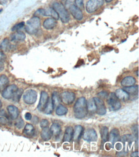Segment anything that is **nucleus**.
I'll list each match as a JSON object with an SVG mask.
<instances>
[{
	"mask_svg": "<svg viewBox=\"0 0 139 157\" xmlns=\"http://www.w3.org/2000/svg\"><path fill=\"white\" fill-rule=\"evenodd\" d=\"M87 101L85 97H80L77 100L74 106V115L77 119H83L87 115Z\"/></svg>",
	"mask_w": 139,
	"mask_h": 157,
	"instance_id": "1",
	"label": "nucleus"
},
{
	"mask_svg": "<svg viewBox=\"0 0 139 157\" xmlns=\"http://www.w3.org/2000/svg\"><path fill=\"white\" fill-rule=\"evenodd\" d=\"M53 9L57 12L62 23H66L69 21L70 16L69 12L62 3L58 2H54L53 4Z\"/></svg>",
	"mask_w": 139,
	"mask_h": 157,
	"instance_id": "2",
	"label": "nucleus"
},
{
	"mask_svg": "<svg viewBox=\"0 0 139 157\" xmlns=\"http://www.w3.org/2000/svg\"><path fill=\"white\" fill-rule=\"evenodd\" d=\"M41 27V19L38 17L34 16L26 23L25 30L29 34H35Z\"/></svg>",
	"mask_w": 139,
	"mask_h": 157,
	"instance_id": "3",
	"label": "nucleus"
},
{
	"mask_svg": "<svg viewBox=\"0 0 139 157\" xmlns=\"http://www.w3.org/2000/svg\"><path fill=\"white\" fill-rule=\"evenodd\" d=\"M104 0H89L86 4V10L89 14L96 12L104 5Z\"/></svg>",
	"mask_w": 139,
	"mask_h": 157,
	"instance_id": "4",
	"label": "nucleus"
},
{
	"mask_svg": "<svg viewBox=\"0 0 139 157\" xmlns=\"http://www.w3.org/2000/svg\"><path fill=\"white\" fill-rule=\"evenodd\" d=\"M107 103L110 107V109L112 111L118 110L121 108V102L116 97L114 93H112L107 97Z\"/></svg>",
	"mask_w": 139,
	"mask_h": 157,
	"instance_id": "5",
	"label": "nucleus"
},
{
	"mask_svg": "<svg viewBox=\"0 0 139 157\" xmlns=\"http://www.w3.org/2000/svg\"><path fill=\"white\" fill-rule=\"evenodd\" d=\"M37 99V93L34 90H28L23 95V101L27 104H34Z\"/></svg>",
	"mask_w": 139,
	"mask_h": 157,
	"instance_id": "6",
	"label": "nucleus"
},
{
	"mask_svg": "<svg viewBox=\"0 0 139 157\" xmlns=\"http://www.w3.org/2000/svg\"><path fill=\"white\" fill-rule=\"evenodd\" d=\"M60 97L63 103L69 105L74 102L75 99V94L72 92H70V91H64L60 95Z\"/></svg>",
	"mask_w": 139,
	"mask_h": 157,
	"instance_id": "7",
	"label": "nucleus"
},
{
	"mask_svg": "<svg viewBox=\"0 0 139 157\" xmlns=\"http://www.w3.org/2000/svg\"><path fill=\"white\" fill-rule=\"evenodd\" d=\"M17 88V86L15 84H12L9 86H6L2 91V97L6 99H12Z\"/></svg>",
	"mask_w": 139,
	"mask_h": 157,
	"instance_id": "8",
	"label": "nucleus"
},
{
	"mask_svg": "<svg viewBox=\"0 0 139 157\" xmlns=\"http://www.w3.org/2000/svg\"><path fill=\"white\" fill-rule=\"evenodd\" d=\"M96 105V112L100 115H104L107 113V109L104 105V101L99 97L94 98Z\"/></svg>",
	"mask_w": 139,
	"mask_h": 157,
	"instance_id": "9",
	"label": "nucleus"
},
{
	"mask_svg": "<svg viewBox=\"0 0 139 157\" xmlns=\"http://www.w3.org/2000/svg\"><path fill=\"white\" fill-rule=\"evenodd\" d=\"M83 139L87 142H94L97 139V135L94 129H89L83 133Z\"/></svg>",
	"mask_w": 139,
	"mask_h": 157,
	"instance_id": "10",
	"label": "nucleus"
},
{
	"mask_svg": "<svg viewBox=\"0 0 139 157\" xmlns=\"http://www.w3.org/2000/svg\"><path fill=\"white\" fill-rule=\"evenodd\" d=\"M69 11L72 16H73L76 20L80 21L83 19V15L81 9L78 8L75 5H71L69 7Z\"/></svg>",
	"mask_w": 139,
	"mask_h": 157,
	"instance_id": "11",
	"label": "nucleus"
},
{
	"mask_svg": "<svg viewBox=\"0 0 139 157\" xmlns=\"http://www.w3.org/2000/svg\"><path fill=\"white\" fill-rule=\"evenodd\" d=\"M48 99L49 96L48 93H46V91H42L41 94V98H40V101L37 107L38 110H39L40 112H43L46 106V104L48 102Z\"/></svg>",
	"mask_w": 139,
	"mask_h": 157,
	"instance_id": "12",
	"label": "nucleus"
},
{
	"mask_svg": "<svg viewBox=\"0 0 139 157\" xmlns=\"http://www.w3.org/2000/svg\"><path fill=\"white\" fill-rule=\"evenodd\" d=\"M120 134H119V130L116 128L112 129L110 134H108V139L112 144H115L116 142L120 140Z\"/></svg>",
	"mask_w": 139,
	"mask_h": 157,
	"instance_id": "13",
	"label": "nucleus"
},
{
	"mask_svg": "<svg viewBox=\"0 0 139 157\" xmlns=\"http://www.w3.org/2000/svg\"><path fill=\"white\" fill-rule=\"evenodd\" d=\"M114 94L119 100L123 101H126L130 98V94H128L124 89H118Z\"/></svg>",
	"mask_w": 139,
	"mask_h": 157,
	"instance_id": "14",
	"label": "nucleus"
},
{
	"mask_svg": "<svg viewBox=\"0 0 139 157\" xmlns=\"http://www.w3.org/2000/svg\"><path fill=\"white\" fill-rule=\"evenodd\" d=\"M57 25V22L55 19L49 17L46 19L43 23V27L47 30H51L54 29Z\"/></svg>",
	"mask_w": 139,
	"mask_h": 157,
	"instance_id": "15",
	"label": "nucleus"
},
{
	"mask_svg": "<svg viewBox=\"0 0 139 157\" xmlns=\"http://www.w3.org/2000/svg\"><path fill=\"white\" fill-rule=\"evenodd\" d=\"M26 38V35L24 32L21 31H16L10 36L12 41H24Z\"/></svg>",
	"mask_w": 139,
	"mask_h": 157,
	"instance_id": "16",
	"label": "nucleus"
},
{
	"mask_svg": "<svg viewBox=\"0 0 139 157\" xmlns=\"http://www.w3.org/2000/svg\"><path fill=\"white\" fill-rule=\"evenodd\" d=\"M83 133V128L80 125H77L73 130V134H72V139L75 141H78L80 139Z\"/></svg>",
	"mask_w": 139,
	"mask_h": 157,
	"instance_id": "17",
	"label": "nucleus"
},
{
	"mask_svg": "<svg viewBox=\"0 0 139 157\" xmlns=\"http://www.w3.org/2000/svg\"><path fill=\"white\" fill-rule=\"evenodd\" d=\"M136 79L132 76H127L124 77L121 81V85L124 87H128L135 85Z\"/></svg>",
	"mask_w": 139,
	"mask_h": 157,
	"instance_id": "18",
	"label": "nucleus"
},
{
	"mask_svg": "<svg viewBox=\"0 0 139 157\" xmlns=\"http://www.w3.org/2000/svg\"><path fill=\"white\" fill-rule=\"evenodd\" d=\"M7 110L10 116L11 117L12 119H16L18 117L19 114V111L16 106L10 105L7 107Z\"/></svg>",
	"mask_w": 139,
	"mask_h": 157,
	"instance_id": "19",
	"label": "nucleus"
},
{
	"mask_svg": "<svg viewBox=\"0 0 139 157\" xmlns=\"http://www.w3.org/2000/svg\"><path fill=\"white\" fill-rule=\"evenodd\" d=\"M9 83V78L5 75H2L0 76V93L6 88Z\"/></svg>",
	"mask_w": 139,
	"mask_h": 157,
	"instance_id": "20",
	"label": "nucleus"
},
{
	"mask_svg": "<svg viewBox=\"0 0 139 157\" xmlns=\"http://www.w3.org/2000/svg\"><path fill=\"white\" fill-rule=\"evenodd\" d=\"M72 134H73V129L71 126L68 127L65 129L64 136V141L71 142V140L72 139Z\"/></svg>",
	"mask_w": 139,
	"mask_h": 157,
	"instance_id": "21",
	"label": "nucleus"
},
{
	"mask_svg": "<svg viewBox=\"0 0 139 157\" xmlns=\"http://www.w3.org/2000/svg\"><path fill=\"white\" fill-rule=\"evenodd\" d=\"M49 129L52 133V135H54L55 136H58L61 132V126L60 124L57 123L53 124Z\"/></svg>",
	"mask_w": 139,
	"mask_h": 157,
	"instance_id": "22",
	"label": "nucleus"
},
{
	"mask_svg": "<svg viewBox=\"0 0 139 157\" xmlns=\"http://www.w3.org/2000/svg\"><path fill=\"white\" fill-rule=\"evenodd\" d=\"M87 111L89 112H96V105L94 98H92V99H90L87 101Z\"/></svg>",
	"mask_w": 139,
	"mask_h": 157,
	"instance_id": "23",
	"label": "nucleus"
},
{
	"mask_svg": "<svg viewBox=\"0 0 139 157\" xmlns=\"http://www.w3.org/2000/svg\"><path fill=\"white\" fill-rule=\"evenodd\" d=\"M41 138L46 141V140H49V139H51V136H52V133L50 131V129L48 128V127L43 128V129L42 130L41 132Z\"/></svg>",
	"mask_w": 139,
	"mask_h": 157,
	"instance_id": "24",
	"label": "nucleus"
},
{
	"mask_svg": "<svg viewBox=\"0 0 139 157\" xmlns=\"http://www.w3.org/2000/svg\"><path fill=\"white\" fill-rule=\"evenodd\" d=\"M23 133L24 135L27 136H32L35 133V128L32 124H27L24 127V129L23 130Z\"/></svg>",
	"mask_w": 139,
	"mask_h": 157,
	"instance_id": "25",
	"label": "nucleus"
},
{
	"mask_svg": "<svg viewBox=\"0 0 139 157\" xmlns=\"http://www.w3.org/2000/svg\"><path fill=\"white\" fill-rule=\"evenodd\" d=\"M100 133L103 144L105 143L108 140V129L107 127L103 126L101 128Z\"/></svg>",
	"mask_w": 139,
	"mask_h": 157,
	"instance_id": "26",
	"label": "nucleus"
},
{
	"mask_svg": "<svg viewBox=\"0 0 139 157\" xmlns=\"http://www.w3.org/2000/svg\"><path fill=\"white\" fill-rule=\"evenodd\" d=\"M54 109V106H53V102H52V101H51V98L49 97L48 99V102L47 104H46V106L44 109V113L45 114H51L53 111Z\"/></svg>",
	"mask_w": 139,
	"mask_h": 157,
	"instance_id": "27",
	"label": "nucleus"
},
{
	"mask_svg": "<svg viewBox=\"0 0 139 157\" xmlns=\"http://www.w3.org/2000/svg\"><path fill=\"white\" fill-rule=\"evenodd\" d=\"M10 48V41L8 38H5L3 39V41L0 44V49L3 52H7Z\"/></svg>",
	"mask_w": 139,
	"mask_h": 157,
	"instance_id": "28",
	"label": "nucleus"
},
{
	"mask_svg": "<svg viewBox=\"0 0 139 157\" xmlns=\"http://www.w3.org/2000/svg\"><path fill=\"white\" fill-rule=\"evenodd\" d=\"M68 110L67 109V108H65L64 106L62 105V104H59L57 106V109H56V113L58 115L62 116V115H64L66 113H68Z\"/></svg>",
	"mask_w": 139,
	"mask_h": 157,
	"instance_id": "29",
	"label": "nucleus"
},
{
	"mask_svg": "<svg viewBox=\"0 0 139 157\" xmlns=\"http://www.w3.org/2000/svg\"><path fill=\"white\" fill-rule=\"evenodd\" d=\"M46 16H51L53 18L55 19L56 20H58L59 19V16L57 12L53 8H49L48 9L46 10Z\"/></svg>",
	"mask_w": 139,
	"mask_h": 157,
	"instance_id": "30",
	"label": "nucleus"
},
{
	"mask_svg": "<svg viewBox=\"0 0 139 157\" xmlns=\"http://www.w3.org/2000/svg\"><path fill=\"white\" fill-rule=\"evenodd\" d=\"M51 101L53 102V104L54 108H57L58 105H59V103L60 102V97L58 95L57 92H53V94H52V98H51Z\"/></svg>",
	"mask_w": 139,
	"mask_h": 157,
	"instance_id": "31",
	"label": "nucleus"
},
{
	"mask_svg": "<svg viewBox=\"0 0 139 157\" xmlns=\"http://www.w3.org/2000/svg\"><path fill=\"white\" fill-rule=\"evenodd\" d=\"M23 94V90L21 88H17V90H16L15 94H14V95H13L12 98V100L15 102H18L20 100V99H21Z\"/></svg>",
	"mask_w": 139,
	"mask_h": 157,
	"instance_id": "32",
	"label": "nucleus"
},
{
	"mask_svg": "<svg viewBox=\"0 0 139 157\" xmlns=\"http://www.w3.org/2000/svg\"><path fill=\"white\" fill-rule=\"evenodd\" d=\"M124 90L126 91L128 94H136L138 93V86H131L128 87H125Z\"/></svg>",
	"mask_w": 139,
	"mask_h": 157,
	"instance_id": "33",
	"label": "nucleus"
},
{
	"mask_svg": "<svg viewBox=\"0 0 139 157\" xmlns=\"http://www.w3.org/2000/svg\"><path fill=\"white\" fill-rule=\"evenodd\" d=\"M134 139H135L134 136L131 135H124L121 137V138H120V140L123 143H125L126 142H128L130 144V142L131 143L134 140Z\"/></svg>",
	"mask_w": 139,
	"mask_h": 157,
	"instance_id": "34",
	"label": "nucleus"
},
{
	"mask_svg": "<svg viewBox=\"0 0 139 157\" xmlns=\"http://www.w3.org/2000/svg\"><path fill=\"white\" fill-rule=\"evenodd\" d=\"M24 22H21L17 24H16V25H14L13 28L12 29V32H16V31H19L20 29H22L23 27H24Z\"/></svg>",
	"mask_w": 139,
	"mask_h": 157,
	"instance_id": "35",
	"label": "nucleus"
},
{
	"mask_svg": "<svg viewBox=\"0 0 139 157\" xmlns=\"http://www.w3.org/2000/svg\"><path fill=\"white\" fill-rule=\"evenodd\" d=\"M34 16H46V10L43 9H39L34 13Z\"/></svg>",
	"mask_w": 139,
	"mask_h": 157,
	"instance_id": "36",
	"label": "nucleus"
},
{
	"mask_svg": "<svg viewBox=\"0 0 139 157\" xmlns=\"http://www.w3.org/2000/svg\"><path fill=\"white\" fill-rule=\"evenodd\" d=\"M15 125H16V127L17 129H21V128H23L24 125V121L21 119V118H20V119H18L17 120V121L16 122Z\"/></svg>",
	"mask_w": 139,
	"mask_h": 157,
	"instance_id": "37",
	"label": "nucleus"
},
{
	"mask_svg": "<svg viewBox=\"0 0 139 157\" xmlns=\"http://www.w3.org/2000/svg\"><path fill=\"white\" fill-rule=\"evenodd\" d=\"M97 95L99 96V97L100 98V99H107V97L108 96V94L107 92V91H101V92H99Z\"/></svg>",
	"mask_w": 139,
	"mask_h": 157,
	"instance_id": "38",
	"label": "nucleus"
},
{
	"mask_svg": "<svg viewBox=\"0 0 139 157\" xmlns=\"http://www.w3.org/2000/svg\"><path fill=\"white\" fill-rule=\"evenodd\" d=\"M49 125V121L46 119H42L40 122V126L43 129L44 128L48 127Z\"/></svg>",
	"mask_w": 139,
	"mask_h": 157,
	"instance_id": "39",
	"label": "nucleus"
},
{
	"mask_svg": "<svg viewBox=\"0 0 139 157\" xmlns=\"http://www.w3.org/2000/svg\"><path fill=\"white\" fill-rule=\"evenodd\" d=\"M83 1L84 0H75V5L79 9L83 8L84 5Z\"/></svg>",
	"mask_w": 139,
	"mask_h": 157,
	"instance_id": "40",
	"label": "nucleus"
},
{
	"mask_svg": "<svg viewBox=\"0 0 139 157\" xmlns=\"http://www.w3.org/2000/svg\"><path fill=\"white\" fill-rule=\"evenodd\" d=\"M8 123V119L5 116H1L0 117V124H3L5 125Z\"/></svg>",
	"mask_w": 139,
	"mask_h": 157,
	"instance_id": "41",
	"label": "nucleus"
},
{
	"mask_svg": "<svg viewBox=\"0 0 139 157\" xmlns=\"http://www.w3.org/2000/svg\"><path fill=\"white\" fill-rule=\"evenodd\" d=\"M6 56L5 53L2 51H0V62L3 63L6 60Z\"/></svg>",
	"mask_w": 139,
	"mask_h": 157,
	"instance_id": "42",
	"label": "nucleus"
},
{
	"mask_svg": "<svg viewBox=\"0 0 139 157\" xmlns=\"http://www.w3.org/2000/svg\"><path fill=\"white\" fill-rule=\"evenodd\" d=\"M122 148H123V145L121 143L117 142L115 144V149L117 150V151H121Z\"/></svg>",
	"mask_w": 139,
	"mask_h": 157,
	"instance_id": "43",
	"label": "nucleus"
},
{
	"mask_svg": "<svg viewBox=\"0 0 139 157\" xmlns=\"http://www.w3.org/2000/svg\"><path fill=\"white\" fill-rule=\"evenodd\" d=\"M25 119L27 120V121H30V120H31V119H32V116H31V113H26V114H25Z\"/></svg>",
	"mask_w": 139,
	"mask_h": 157,
	"instance_id": "44",
	"label": "nucleus"
},
{
	"mask_svg": "<svg viewBox=\"0 0 139 157\" xmlns=\"http://www.w3.org/2000/svg\"><path fill=\"white\" fill-rule=\"evenodd\" d=\"M113 147H114L113 144H110V143H107L105 144V149L107 150H110V149L113 148Z\"/></svg>",
	"mask_w": 139,
	"mask_h": 157,
	"instance_id": "45",
	"label": "nucleus"
},
{
	"mask_svg": "<svg viewBox=\"0 0 139 157\" xmlns=\"http://www.w3.org/2000/svg\"><path fill=\"white\" fill-rule=\"evenodd\" d=\"M127 155V153L125 151H120L117 153V156H126Z\"/></svg>",
	"mask_w": 139,
	"mask_h": 157,
	"instance_id": "46",
	"label": "nucleus"
},
{
	"mask_svg": "<svg viewBox=\"0 0 139 157\" xmlns=\"http://www.w3.org/2000/svg\"><path fill=\"white\" fill-rule=\"evenodd\" d=\"M32 122L34 123V124H38V117H37V116H34V119H33V120H32Z\"/></svg>",
	"mask_w": 139,
	"mask_h": 157,
	"instance_id": "47",
	"label": "nucleus"
},
{
	"mask_svg": "<svg viewBox=\"0 0 139 157\" xmlns=\"http://www.w3.org/2000/svg\"><path fill=\"white\" fill-rule=\"evenodd\" d=\"M131 156H132V157H138V152L135 151V152L133 153L131 155Z\"/></svg>",
	"mask_w": 139,
	"mask_h": 157,
	"instance_id": "48",
	"label": "nucleus"
},
{
	"mask_svg": "<svg viewBox=\"0 0 139 157\" xmlns=\"http://www.w3.org/2000/svg\"><path fill=\"white\" fill-rule=\"evenodd\" d=\"M4 69V64L3 63L0 62V71H2Z\"/></svg>",
	"mask_w": 139,
	"mask_h": 157,
	"instance_id": "49",
	"label": "nucleus"
},
{
	"mask_svg": "<svg viewBox=\"0 0 139 157\" xmlns=\"http://www.w3.org/2000/svg\"><path fill=\"white\" fill-rule=\"evenodd\" d=\"M7 2H8V0H0V3H1L2 5H5L7 3Z\"/></svg>",
	"mask_w": 139,
	"mask_h": 157,
	"instance_id": "50",
	"label": "nucleus"
},
{
	"mask_svg": "<svg viewBox=\"0 0 139 157\" xmlns=\"http://www.w3.org/2000/svg\"><path fill=\"white\" fill-rule=\"evenodd\" d=\"M112 1H113V0H105V2H107V3H110V2H112Z\"/></svg>",
	"mask_w": 139,
	"mask_h": 157,
	"instance_id": "51",
	"label": "nucleus"
},
{
	"mask_svg": "<svg viewBox=\"0 0 139 157\" xmlns=\"http://www.w3.org/2000/svg\"><path fill=\"white\" fill-rule=\"evenodd\" d=\"M2 106V102L1 101H0V109H1Z\"/></svg>",
	"mask_w": 139,
	"mask_h": 157,
	"instance_id": "52",
	"label": "nucleus"
},
{
	"mask_svg": "<svg viewBox=\"0 0 139 157\" xmlns=\"http://www.w3.org/2000/svg\"><path fill=\"white\" fill-rule=\"evenodd\" d=\"M2 11V9H0V12H1Z\"/></svg>",
	"mask_w": 139,
	"mask_h": 157,
	"instance_id": "53",
	"label": "nucleus"
},
{
	"mask_svg": "<svg viewBox=\"0 0 139 157\" xmlns=\"http://www.w3.org/2000/svg\"><path fill=\"white\" fill-rule=\"evenodd\" d=\"M0 5H2V4H1V3H0Z\"/></svg>",
	"mask_w": 139,
	"mask_h": 157,
	"instance_id": "54",
	"label": "nucleus"
}]
</instances>
